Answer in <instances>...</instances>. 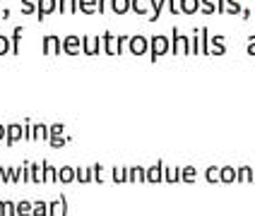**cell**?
I'll use <instances>...</instances> for the list:
<instances>
[{
	"label": "cell",
	"instance_id": "8fae6325",
	"mask_svg": "<svg viewBox=\"0 0 255 216\" xmlns=\"http://www.w3.org/2000/svg\"><path fill=\"white\" fill-rule=\"evenodd\" d=\"M130 10L137 14H149L152 5H149V0H130Z\"/></svg>",
	"mask_w": 255,
	"mask_h": 216
},
{
	"label": "cell",
	"instance_id": "e0dca14e",
	"mask_svg": "<svg viewBox=\"0 0 255 216\" xmlns=\"http://www.w3.org/2000/svg\"><path fill=\"white\" fill-rule=\"evenodd\" d=\"M200 12L214 14L217 12V0H200Z\"/></svg>",
	"mask_w": 255,
	"mask_h": 216
},
{
	"label": "cell",
	"instance_id": "603a6c76",
	"mask_svg": "<svg viewBox=\"0 0 255 216\" xmlns=\"http://www.w3.org/2000/svg\"><path fill=\"white\" fill-rule=\"evenodd\" d=\"M222 180H234V171H231V168H224V171H222Z\"/></svg>",
	"mask_w": 255,
	"mask_h": 216
},
{
	"label": "cell",
	"instance_id": "6da1fadb",
	"mask_svg": "<svg viewBox=\"0 0 255 216\" xmlns=\"http://www.w3.org/2000/svg\"><path fill=\"white\" fill-rule=\"evenodd\" d=\"M171 53L173 56H190V39L178 31V27H173L171 31Z\"/></svg>",
	"mask_w": 255,
	"mask_h": 216
},
{
	"label": "cell",
	"instance_id": "9c48e42d",
	"mask_svg": "<svg viewBox=\"0 0 255 216\" xmlns=\"http://www.w3.org/2000/svg\"><path fill=\"white\" fill-rule=\"evenodd\" d=\"M227 53V46H224V36L217 34L210 39V56H224Z\"/></svg>",
	"mask_w": 255,
	"mask_h": 216
},
{
	"label": "cell",
	"instance_id": "ffe728a7",
	"mask_svg": "<svg viewBox=\"0 0 255 216\" xmlns=\"http://www.w3.org/2000/svg\"><path fill=\"white\" fill-rule=\"evenodd\" d=\"M166 2H169V10H171L173 14L181 12V5H178V0H166Z\"/></svg>",
	"mask_w": 255,
	"mask_h": 216
},
{
	"label": "cell",
	"instance_id": "52a82bcc",
	"mask_svg": "<svg viewBox=\"0 0 255 216\" xmlns=\"http://www.w3.org/2000/svg\"><path fill=\"white\" fill-rule=\"evenodd\" d=\"M101 43H104V51L109 56H121V48H118V36H114L111 31H104L101 34Z\"/></svg>",
	"mask_w": 255,
	"mask_h": 216
},
{
	"label": "cell",
	"instance_id": "ac0fdd59",
	"mask_svg": "<svg viewBox=\"0 0 255 216\" xmlns=\"http://www.w3.org/2000/svg\"><path fill=\"white\" fill-rule=\"evenodd\" d=\"M22 14H36V0H22Z\"/></svg>",
	"mask_w": 255,
	"mask_h": 216
},
{
	"label": "cell",
	"instance_id": "9a60e30c",
	"mask_svg": "<svg viewBox=\"0 0 255 216\" xmlns=\"http://www.w3.org/2000/svg\"><path fill=\"white\" fill-rule=\"evenodd\" d=\"M58 12L63 14L77 12V0H58Z\"/></svg>",
	"mask_w": 255,
	"mask_h": 216
},
{
	"label": "cell",
	"instance_id": "f546056e",
	"mask_svg": "<svg viewBox=\"0 0 255 216\" xmlns=\"http://www.w3.org/2000/svg\"><path fill=\"white\" fill-rule=\"evenodd\" d=\"M241 17H243V19H251V10H248V7H243V12H241Z\"/></svg>",
	"mask_w": 255,
	"mask_h": 216
},
{
	"label": "cell",
	"instance_id": "2e32d148",
	"mask_svg": "<svg viewBox=\"0 0 255 216\" xmlns=\"http://www.w3.org/2000/svg\"><path fill=\"white\" fill-rule=\"evenodd\" d=\"M111 10H114L116 14L130 12V0H111Z\"/></svg>",
	"mask_w": 255,
	"mask_h": 216
},
{
	"label": "cell",
	"instance_id": "7c38bea8",
	"mask_svg": "<svg viewBox=\"0 0 255 216\" xmlns=\"http://www.w3.org/2000/svg\"><path fill=\"white\" fill-rule=\"evenodd\" d=\"M178 5H181V12L185 14H195L200 10V0H178Z\"/></svg>",
	"mask_w": 255,
	"mask_h": 216
},
{
	"label": "cell",
	"instance_id": "3957f363",
	"mask_svg": "<svg viewBox=\"0 0 255 216\" xmlns=\"http://www.w3.org/2000/svg\"><path fill=\"white\" fill-rule=\"evenodd\" d=\"M128 48H130V53H132V56H144V53L149 51V39H147V36H142V34H135V36H130Z\"/></svg>",
	"mask_w": 255,
	"mask_h": 216
},
{
	"label": "cell",
	"instance_id": "83f0119b",
	"mask_svg": "<svg viewBox=\"0 0 255 216\" xmlns=\"http://www.w3.org/2000/svg\"><path fill=\"white\" fill-rule=\"evenodd\" d=\"M239 175H241V180H251V178H248V175H251V171H248V168H243Z\"/></svg>",
	"mask_w": 255,
	"mask_h": 216
},
{
	"label": "cell",
	"instance_id": "5bb4252c",
	"mask_svg": "<svg viewBox=\"0 0 255 216\" xmlns=\"http://www.w3.org/2000/svg\"><path fill=\"white\" fill-rule=\"evenodd\" d=\"M22 34H24V27H22V24H17V27H14V31H12V39H10V41H12V53H14V56L19 53V43H22Z\"/></svg>",
	"mask_w": 255,
	"mask_h": 216
},
{
	"label": "cell",
	"instance_id": "4316f807",
	"mask_svg": "<svg viewBox=\"0 0 255 216\" xmlns=\"http://www.w3.org/2000/svg\"><path fill=\"white\" fill-rule=\"evenodd\" d=\"M149 180H159V168H152V171H149Z\"/></svg>",
	"mask_w": 255,
	"mask_h": 216
},
{
	"label": "cell",
	"instance_id": "4dcf8cb0",
	"mask_svg": "<svg viewBox=\"0 0 255 216\" xmlns=\"http://www.w3.org/2000/svg\"><path fill=\"white\" fill-rule=\"evenodd\" d=\"M0 137H2V128H0Z\"/></svg>",
	"mask_w": 255,
	"mask_h": 216
},
{
	"label": "cell",
	"instance_id": "7a4b0ae2",
	"mask_svg": "<svg viewBox=\"0 0 255 216\" xmlns=\"http://www.w3.org/2000/svg\"><path fill=\"white\" fill-rule=\"evenodd\" d=\"M171 51V41L166 36H161V34H156L149 39V58H152V63L159 60V56H166Z\"/></svg>",
	"mask_w": 255,
	"mask_h": 216
},
{
	"label": "cell",
	"instance_id": "d4e9b609",
	"mask_svg": "<svg viewBox=\"0 0 255 216\" xmlns=\"http://www.w3.org/2000/svg\"><path fill=\"white\" fill-rule=\"evenodd\" d=\"M193 178H195V171H193V168H185V171H183V180H193Z\"/></svg>",
	"mask_w": 255,
	"mask_h": 216
},
{
	"label": "cell",
	"instance_id": "ba28073f",
	"mask_svg": "<svg viewBox=\"0 0 255 216\" xmlns=\"http://www.w3.org/2000/svg\"><path fill=\"white\" fill-rule=\"evenodd\" d=\"M101 51V36H82V53L85 56H97Z\"/></svg>",
	"mask_w": 255,
	"mask_h": 216
},
{
	"label": "cell",
	"instance_id": "7402d4cb",
	"mask_svg": "<svg viewBox=\"0 0 255 216\" xmlns=\"http://www.w3.org/2000/svg\"><path fill=\"white\" fill-rule=\"evenodd\" d=\"M111 0H97V12H106V5H109Z\"/></svg>",
	"mask_w": 255,
	"mask_h": 216
},
{
	"label": "cell",
	"instance_id": "277c9868",
	"mask_svg": "<svg viewBox=\"0 0 255 216\" xmlns=\"http://www.w3.org/2000/svg\"><path fill=\"white\" fill-rule=\"evenodd\" d=\"M63 53V39H58L56 34L43 36V56H58Z\"/></svg>",
	"mask_w": 255,
	"mask_h": 216
},
{
	"label": "cell",
	"instance_id": "484cf974",
	"mask_svg": "<svg viewBox=\"0 0 255 216\" xmlns=\"http://www.w3.org/2000/svg\"><path fill=\"white\" fill-rule=\"evenodd\" d=\"M224 10H227V0H217V12L224 14Z\"/></svg>",
	"mask_w": 255,
	"mask_h": 216
},
{
	"label": "cell",
	"instance_id": "4fadbf2b",
	"mask_svg": "<svg viewBox=\"0 0 255 216\" xmlns=\"http://www.w3.org/2000/svg\"><path fill=\"white\" fill-rule=\"evenodd\" d=\"M77 12L94 14L97 12V0H77Z\"/></svg>",
	"mask_w": 255,
	"mask_h": 216
},
{
	"label": "cell",
	"instance_id": "30bf717a",
	"mask_svg": "<svg viewBox=\"0 0 255 216\" xmlns=\"http://www.w3.org/2000/svg\"><path fill=\"white\" fill-rule=\"evenodd\" d=\"M198 39H200V53L210 56V31H207V27L198 29Z\"/></svg>",
	"mask_w": 255,
	"mask_h": 216
},
{
	"label": "cell",
	"instance_id": "8992f818",
	"mask_svg": "<svg viewBox=\"0 0 255 216\" xmlns=\"http://www.w3.org/2000/svg\"><path fill=\"white\" fill-rule=\"evenodd\" d=\"M58 10V0H36V19L43 22V17Z\"/></svg>",
	"mask_w": 255,
	"mask_h": 216
},
{
	"label": "cell",
	"instance_id": "cb8c5ba5",
	"mask_svg": "<svg viewBox=\"0 0 255 216\" xmlns=\"http://www.w3.org/2000/svg\"><path fill=\"white\" fill-rule=\"evenodd\" d=\"M248 56H255V34L248 39Z\"/></svg>",
	"mask_w": 255,
	"mask_h": 216
},
{
	"label": "cell",
	"instance_id": "44dd1931",
	"mask_svg": "<svg viewBox=\"0 0 255 216\" xmlns=\"http://www.w3.org/2000/svg\"><path fill=\"white\" fill-rule=\"evenodd\" d=\"M7 132H10V140H7V142H14V140L19 137V128H17V125H12V128L7 130Z\"/></svg>",
	"mask_w": 255,
	"mask_h": 216
},
{
	"label": "cell",
	"instance_id": "f1b7e54d",
	"mask_svg": "<svg viewBox=\"0 0 255 216\" xmlns=\"http://www.w3.org/2000/svg\"><path fill=\"white\" fill-rule=\"evenodd\" d=\"M207 178H210V180H217V171H214V168H210V171H207Z\"/></svg>",
	"mask_w": 255,
	"mask_h": 216
},
{
	"label": "cell",
	"instance_id": "d6986e66",
	"mask_svg": "<svg viewBox=\"0 0 255 216\" xmlns=\"http://www.w3.org/2000/svg\"><path fill=\"white\" fill-rule=\"evenodd\" d=\"M10 51H12V41L0 34V56H5V53H10Z\"/></svg>",
	"mask_w": 255,
	"mask_h": 216
},
{
	"label": "cell",
	"instance_id": "5b68a950",
	"mask_svg": "<svg viewBox=\"0 0 255 216\" xmlns=\"http://www.w3.org/2000/svg\"><path fill=\"white\" fill-rule=\"evenodd\" d=\"M63 53H68V56H77V53H82V36H65L63 39Z\"/></svg>",
	"mask_w": 255,
	"mask_h": 216
}]
</instances>
